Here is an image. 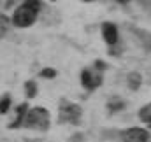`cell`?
<instances>
[{"label": "cell", "instance_id": "1", "mask_svg": "<svg viewBox=\"0 0 151 142\" xmlns=\"http://www.w3.org/2000/svg\"><path fill=\"white\" fill-rule=\"evenodd\" d=\"M39 9H40V2L39 0H25L23 5H19L14 11L12 23L16 27H19V28H27V27L34 25L35 19H37Z\"/></svg>", "mask_w": 151, "mask_h": 142}, {"label": "cell", "instance_id": "2", "mask_svg": "<svg viewBox=\"0 0 151 142\" xmlns=\"http://www.w3.org/2000/svg\"><path fill=\"white\" fill-rule=\"evenodd\" d=\"M25 125L28 128H40L46 130L49 126V112L44 107H34L30 110H27L25 116Z\"/></svg>", "mask_w": 151, "mask_h": 142}, {"label": "cell", "instance_id": "3", "mask_svg": "<svg viewBox=\"0 0 151 142\" xmlns=\"http://www.w3.org/2000/svg\"><path fill=\"white\" fill-rule=\"evenodd\" d=\"M81 118V107L63 100L60 104V121L62 123H79Z\"/></svg>", "mask_w": 151, "mask_h": 142}, {"label": "cell", "instance_id": "4", "mask_svg": "<svg viewBox=\"0 0 151 142\" xmlns=\"http://www.w3.org/2000/svg\"><path fill=\"white\" fill-rule=\"evenodd\" d=\"M121 139L123 142H150V132L144 128H127L125 132H121Z\"/></svg>", "mask_w": 151, "mask_h": 142}, {"label": "cell", "instance_id": "5", "mask_svg": "<svg viewBox=\"0 0 151 142\" xmlns=\"http://www.w3.org/2000/svg\"><path fill=\"white\" fill-rule=\"evenodd\" d=\"M102 81H104V77H102L100 72H93V70H88V69H84V70L81 72V82H83V86L86 90L99 88L102 84Z\"/></svg>", "mask_w": 151, "mask_h": 142}, {"label": "cell", "instance_id": "6", "mask_svg": "<svg viewBox=\"0 0 151 142\" xmlns=\"http://www.w3.org/2000/svg\"><path fill=\"white\" fill-rule=\"evenodd\" d=\"M102 35H104V40L109 44V46H114L118 42V28L114 23H104L102 25Z\"/></svg>", "mask_w": 151, "mask_h": 142}, {"label": "cell", "instance_id": "7", "mask_svg": "<svg viewBox=\"0 0 151 142\" xmlns=\"http://www.w3.org/2000/svg\"><path fill=\"white\" fill-rule=\"evenodd\" d=\"M27 110H28V105H27V104H21V105L18 107V110H16L18 118H16V121L11 125V128H16L18 125H21V123H23V119H25V116H27Z\"/></svg>", "mask_w": 151, "mask_h": 142}, {"label": "cell", "instance_id": "8", "mask_svg": "<svg viewBox=\"0 0 151 142\" xmlns=\"http://www.w3.org/2000/svg\"><path fill=\"white\" fill-rule=\"evenodd\" d=\"M128 84H130L132 90H139V86H141V74L132 72V74L128 75Z\"/></svg>", "mask_w": 151, "mask_h": 142}, {"label": "cell", "instance_id": "9", "mask_svg": "<svg viewBox=\"0 0 151 142\" xmlns=\"http://www.w3.org/2000/svg\"><path fill=\"white\" fill-rule=\"evenodd\" d=\"M139 118H141L144 123H150V125H151V104H148L146 107H142V109H141Z\"/></svg>", "mask_w": 151, "mask_h": 142}, {"label": "cell", "instance_id": "10", "mask_svg": "<svg viewBox=\"0 0 151 142\" xmlns=\"http://www.w3.org/2000/svg\"><path fill=\"white\" fill-rule=\"evenodd\" d=\"M25 86H27V97H28V98L35 97V93H37V84H35L34 81H28Z\"/></svg>", "mask_w": 151, "mask_h": 142}, {"label": "cell", "instance_id": "11", "mask_svg": "<svg viewBox=\"0 0 151 142\" xmlns=\"http://www.w3.org/2000/svg\"><path fill=\"white\" fill-rule=\"evenodd\" d=\"M9 105H11V98H9V95H7V97L2 98V102H0V112H7Z\"/></svg>", "mask_w": 151, "mask_h": 142}, {"label": "cell", "instance_id": "12", "mask_svg": "<svg viewBox=\"0 0 151 142\" xmlns=\"http://www.w3.org/2000/svg\"><path fill=\"white\" fill-rule=\"evenodd\" d=\"M40 75H42V77H55L56 72L53 70V69H44V70L40 72Z\"/></svg>", "mask_w": 151, "mask_h": 142}, {"label": "cell", "instance_id": "13", "mask_svg": "<svg viewBox=\"0 0 151 142\" xmlns=\"http://www.w3.org/2000/svg\"><path fill=\"white\" fill-rule=\"evenodd\" d=\"M123 107H125L123 102H111V104H109V109H111V110H114V109L119 110V109H123Z\"/></svg>", "mask_w": 151, "mask_h": 142}, {"label": "cell", "instance_id": "14", "mask_svg": "<svg viewBox=\"0 0 151 142\" xmlns=\"http://www.w3.org/2000/svg\"><path fill=\"white\" fill-rule=\"evenodd\" d=\"M95 67H97V69H106V63H104V62H97Z\"/></svg>", "mask_w": 151, "mask_h": 142}, {"label": "cell", "instance_id": "15", "mask_svg": "<svg viewBox=\"0 0 151 142\" xmlns=\"http://www.w3.org/2000/svg\"><path fill=\"white\" fill-rule=\"evenodd\" d=\"M118 2H121V4H127V2H130V0H118Z\"/></svg>", "mask_w": 151, "mask_h": 142}, {"label": "cell", "instance_id": "16", "mask_svg": "<svg viewBox=\"0 0 151 142\" xmlns=\"http://www.w3.org/2000/svg\"><path fill=\"white\" fill-rule=\"evenodd\" d=\"M84 2H91V0H84Z\"/></svg>", "mask_w": 151, "mask_h": 142}, {"label": "cell", "instance_id": "17", "mask_svg": "<svg viewBox=\"0 0 151 142\" xmlns=\"http://www.w3.org/2000/svg\"><path fill=\"white\" fill-rule=\"evenodd\" d=\"M49 2H56V0H49Z\"/></svg>", "mask_w": 151, "mask_h": 142}]
</instances>
